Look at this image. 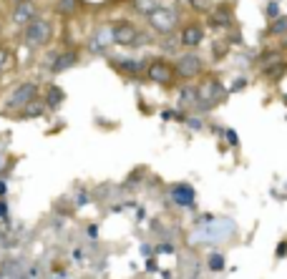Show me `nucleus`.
<instances>
[{
    "label": "nucleus",
    "mask_w": 287,
    "mask_h": 279,
    "mask_svg": "<svg viewBox=\"0 0 287 279\" xmlns=\"http://www.w3.org/2000/svg\"><path fill=\"white\" fill-rule=\"evenodd\" d=\"M149 28L157 33V36H169L177 31V23H179V11L177 8H169V6H157L149 16Z\"/></svg>",
    "instance_id": "nucleus-1"
},
{
    "label": "nucleus",
    "mask_w": 287,
    "mask_h": 279,
    "mask_svg": "<svg viewBox=\"0 0 287 279\" xmlns=\"http://www.w3.org/2000/svg\"><path fill=\"white\" fill-rule=\"evenodd\" d=\"M51 33H53L51 21L43 18V16H36V18L23 28V43H26L28 48H43V46H48Z\"/></svg>",
    "instance_id": "nucleus-2"
},
{
    "label": "nucleus",
    "mask_w": 287,
    "mask_h": 279,
    "mask_svg": "<svg viewBox=\"0 0 287 279\" xmlns=\"http://www.w3.org/2000/svg\"><path fill=\"white\" fill-rule=\"evenodd\" d=\"M113 43L121 48H136V46H147L149 36H144L131 21H113Z\"/></svg>",
    "instance_id": "nucleus-3"
},
{
    "label": "nucleus",
    "mask_w": 287,
    "mask_h": 279,
    "mask_svg": "<svg viewBox=\"0 0 287 279\" xmlns=\"http://www.w3.org/2000/svg\"><path fill=\"white\" fill-rule=\"evenodd\" d=\"M38 96V83L36 81H23L21 86H16L11 91V96L6 98V106L8 111H23L26 106H31Z\"/></svg>",
    "instance_id": "nucleus-4"
},
{
    "label": "nucleus",
    "mask_w": 287,
    "mask_h": 279,
    "mask_svg": "<svg viewBox=\"0 0 287 279\" xmlns=\"http://www.w3.org/2000/svg\"><path fill=\"white\" fill-rule=\"evenodd\" d=\"M174 71H177V76L179 78H184V81H192V78H197V76H202L204 73V61L197 56V53H182V56H177V61H174Z\"/></svg>",
    "instance_id": "nucleus-5"
},
{
    "label": "nucleus",
    "mask_w": 287,
    "mask_h": 279,
    "mask_svg": "<svg viewBox=\"0 0 287 279\" xmlns=\"http://www.w3.org/2000/svg\"><path fill=\"white\" fill-rule=\"evenodd\" d=\"M147 78H149L152 83H159V86H174L177 71H174V66H172L167 58H154V61H149Z\"/></svg>",
    "instance_id": "nucleus-6"
},
{
    "label": "nucleus",
    "mask_w": 287,
    "mask_h": 279,
    "mask_svg": "<svg viewBox=\"0 0 287 279\" xmlns=\"http://www.w3.org/2000/svg\"><path fill=\"white\" fill-rule=\"evenodd\" d=\"M229 93V88H224L219 81H214V78H209V81H204L202 86H199V108H212V106H217L219 101H224V96Z\"/></svg>",
    "instance_id": "nucleus-7"
},
{
    "label": "nucleus",
    "mask_w": 287,
    "mask_h": 279,
    "mask_svg": "<svg viewBox=\"0 0 287 279\" xmlns=\"http://www.w3.org/2000/svg\"><path fill=\"white\" fill-rule=\"evenodd\" d=\"M259 71H262L264 78L277 81V78H282V73L287 71V63H284L282 53H277V51H267V53L259 58Z\"/></svg>",
    "instance_id": "nucleus-8"
},
{
    "label": "nucleus",
    "mask_w": 287,
    "mask_h": 279,
    "mask_svg": "<svg viewBox=\"0 0 287 279\" xmlns=\"http://www.w3.org/2000/svg\"><path fill=\"white\" fill-rule=\"evenodd\" d=\"M108 46H116V43H113V26H111V23L96 28V33H93L91 41H88V51H91L93 56H106Z\"/></svg>",
    "instance_id": "nucleus-9"
},
{
    "label": "nucleus",
    "mask_w": 287,
    "mask_h": 279,
    "mask_svg": "<svg viewBox=\"0 0 287 279\" xmlns=\"http://www.w3.org/2000/svg\"><path fill=\"white\" fill-rule=\"evenodd\" d=\"M111 66H113L118 73L128 76V78H138V76L147 73V68H149V63H147V61L126 58V56H116V58H111Z\"/></svg>",
    "instance_id": "nucleus-10"
},
{
    "label": "nucleus",
    "mask_w": 287,
    "mask_h": 279,
    "mask_svg": "<svg viewBox=\"0 0 287 279\" xmlns=\"http://www.w3.org/2000/svg\"><path fill=\"white\" fill-rule=\"evenodd\" d=\"M33 18H36V3H33V0H21V3H13V13H11V23L13 26L26 28Z\"/></svg>",
    "instance_id": "nucleus-11"
},
{
    "label": "nucleus",
    "mask_w": 287,
    "mask_h": 279,
    "mask_svg": "<svg viewBox=\"0 0 287 279\" xmlns=\"http://www.w3.org/2000/svg\"><path fill=\"white\" fill-rule=\"evenodd\" d=\"M172 201H174L177 206H182V209H192V206L197 204V191H194V186L187 184V181L174 184V186H172Z\"/></svg>",
    "instance_id": "nucleus-12"
},
{
    "label": "nucleus",
    "mask_w": 287,
    "mask_h": 279,
    "mask_svg": "<svg viewBox=\"0 0 287 279\" xmlns=\"http://www.w3.org/2000/svg\"><path fill=\"white\" fill-rule=\"evenodd\" d=\"M76 63H78V53H76V51H61V53L51 56V61H48V71H51L53 76H58V73L71 71Z\"/></svg>",
    "instance_id": "nucleus-13"
},
{
    "label": "nucleus",
    "mask_w": 287,
    "mask_h": 279,
    "mask_svg": "<svg viewBox=\"0 0 287 279\" xmlns=\"http://www.w3.org/2000/svg\"><path fill=\"white\" fill-rule=\"evenodd\" d=\"M179 38H182L184 48H197V46L204 43V26L202 23H189V26H184Z\"/></svg>",
    "instance_id": "nucleus-14"
},
{
    "label": "nucleus",
    "mask_w": 287,
    "mask_h": 279,
    "mask_svg": "<svg viewBox=\"0 0 287 279\" xmlns=\"http://www.w3.org/2000/svg\"><path fill=\"white\" fill-rule=\"evenodd\" d=\"M197 103H199V86H194V83L182 86L177 93V106L179 108H197Z\"/></svg>",
    "instance_id": "nucleus-15"
},
{
    "label": "nucleus",
    "mask_w": 287,
    "mask_h": 279,
    "mask_svg": "<svg viewBox=\"0 0 287 279\" xmlns=\"http://www.w3.org/2000/svg\"><path fill=\"white\" fill-rule=\"evenodd\" d=\"M209 26L212 28H229L232 26V11L224 6H217V11L209 13Z\"/></svg>",
    "instance_id": "nucleus-16"
},
{
    "label": "nucleus",
    "mask_w": 287,
    "mask_h": 279,
    "mask_svg": "<svg viewBox=\"0 0 287 279\" xmlns=\"http://www.w3.org/2000/svg\"><path fill=\"white\" fill-rule=\"evenodd\" d=\"M63 98H66V93H63V88H58V86H51L48 88V93H46V106L51 108V111H58L61 108V103H63Z\"/></svg>",
    "instance_id": "nucleus-17"
},
{
    "label": "nucleus",
    "mask_w": 287,
    "mask_h": 279,
    "mask_svg": "<svg viewBox=\"0 0 287 279\" xmlns=\"http://www.w3.org/2000/svg\"><path fill=\"white\" fill-rule=\"evenodd\" d=\"M53 11H56V16L68 18V16H73V13L78 11V0H58Z\"/></svg>",
    "instance_id": "nucleus-18"
},
{
    "label": "nucleus",
    "mask_w": 287,
    "mask_h": 279,
    "mask_svg": "<svg viewBox=\"0 0 287 279\" xmlns=\"http://www.w3.org/2000/svg\"><path fill=\"white\" fill-rule=\"evenodd\" d=\"M46 108H48V106H43V103L33 101L31 106H26V108L21 111V116H23V118H41V116L46 113Z\"/></svg>",
    "instance_id": "nucleus-19"
},
{
    "label": "nucleus",
    "mask_w": 287,
    "mask_h": 279,
    "mask_svg": "<svg viewBox=\"0 0 287 279\" xmlns=\"http://www.w3.org/2000/svg\"><path fill=\"white\" fill-rule=\"evenodd\" d=\"M224 264H227V261H224V256H222V254H217V251H214V254H209V259H207V269H209V271H224Z\"/></svg>",
    "instance_id": "nucleus-20"
},
{
    "label": "nucleus",
    "mask_w": 287,
    "mask_h": 279,
    "mask_svg": "<svg viewBox=\"0 0 287 279\" xmlns=\"http://www.w3.org/2000/svg\"><path fill=\"white\" fill-rule=\"evenodd\" d=\"M269 33H272V36H284V33H287V16L274 18V23L269 26Z\"/></svg>",
    "instance_id": "nucleus-21"
},
{
    "label": "nucleus",
    "mask_w": 287,
    "mask_h": 279,
    "mask_svg": "<svg viewBox=\"0 0 287 279\" xmlns=\"http://www.w3.org/2000/svg\"><path fill=\"white\" fill-rule=\"evenodd\" d=\"M11 66H13V56H11V51L0 46V73H6Z\"/></svg>",
    "instance_id": "nucleus-22"
},
{
    "label": "nucleus",
    "mask_w": 287,
    "mask_h": 279,
    "mask_svg": "<svg viewBox=\"0 0 287 279\" xmlns=\"http://www.w3.org/2000/svg\"><path fill=\"white\" fill-rule=\"evenodd\" d=\"M179 46H182V38H172V33H169L167 41L162 43V51H164V53H177Z\"/></svg>",
    "instance_id": "nucleus-23"
},
{
    "label": "nucleus",
    "mask_w": 287,
    "mask_h": 279,
    "mask_svg": "<svg viewBox=\"0 0 287 279\" xmlns=\"http://www.w3.org/2000/svg\"><path fill=\"white\" fill-rule=\"evenodd\" d=\"M73 201H76V206H88V204H91V196H88V191L78 189V191L73 194Z\"/></svg>",
    "instance_id": "nucleus-24"
},
{
    "label": "nucleus",
    "mask_w": 287,
    "mask_h": 279,
    "mask_svg": "<svg viewBox=\"0 0 287 279\" xmlns=\"http://www.w3.org/2000/svg\"><path fill=\"white\" fill-rule=\"evenodd\" d=\"M187 128H192V131H202L204 128V121L199 118V116H187Z\"/></svg>",
    "instance_id": "nucleus-25"
},
{
    "label": "nucleus",
    "mask_w": 287,
    "mask_h": 279,
    "mask_svg": "<svg viewBox=\"0 0 287 279\" xmlns=\"http://www.w3.org/2000/svg\"><path fill=\"white\" fill-rule=\"evenodd\" d=\"M267 18L269 21L279 18V3H267Z\"/></svg>",
    "instance_id": "nucleus-26"
},
{
    "label": "nucleus",
    "mask_w": 287,
    "mask_h": 279,
    "mask_svg": "<svg viewBox=\"0 0 287 279\" xmlns=\"http://www.w3.org/2000/svg\"><path fill=\"white\" fill-rule=\"evenodd\" d=\"M224 136H227L229 146H239V136H237V131H234V128H227V131H224Z\"/></svg>",
    "instance_id": "nucleus-27"
},
{
    "label": "nucleus",
    "mask_w": 287,
    "mask_h": 279,
    "mask_svg": "<svg viewBox=\"0 0 287 279\" xmlns=\"http://www.w3.org/2000/svg\"><path fill=\"white\" fill-rule=\"evenodd\" d=\"M177 251V246L174 244H169V241H164V244H159L157 246V254H174Z\"/></svg>",
    "instance_id": "nucleus-28"
},
{
    "label": "nucleus",
    "mask_w": 287,
    "mask_h": 279,
    "mask_svg": "<svg viewBox=\"0 0 287 279\" xmlns=\"http://www.w3.org/2000/svg\"><path fill=\"white\" fill-rule=\"evenodd\" d=\"M247 86V78H237L234 83H232V88H229V93H237V91H242Z\"/></svg>",
    "instance_id": "nucleus-29"
},
{
    "label": "nucleus",
    "mask_w": 287,
    "mask_h": 279,
    "mask_svg": "<svg viewBox=\"0 0 287 279\" xmlns=\"http://www.w3.org/2000/svg\"><path fill=\"white\" fill-rule=\"evenodd\" d=\"M147 271H149V274L159 271V264H157V259H154V256H149V259H147Z\"/></svg>",
    "instance_id": "nucleus-30"
},
{
    "label": "nucleus",
    "mask_w": 287,
    "mask_h": 279,
    "mask_svg": "<svg viewBox=\"0 0 287 279\" xmlns=\"http://www.w3.org/2000/svg\"><path fill=\"white\" fill-rule=\"evenodd\" d=\"M274 254H277V259H282V256L287 254V241H279V246H277V251H274Z\"/></svg>",
    "instance_id": "nucleus-31"
},
{
    "label": "nucleus",
    "mask_w": 287,
    "mask_h": 279,
    "mask_svg": "<svg viewBox=\"0 0 287 279\" xmlns=\"http://www.w3.org/2000/svg\"><path fill=\"white\" fill-rule=\"evenodd\" d=\"M0 219H8V204H6V199H0Z\"/></svg>",
    "instance_id": "nucleus-32"
},
{
    "label": "nucleus",
    "mask_w": 287,
    "mask_h": 279,
    "mask_svg": "<svg viewBox=\"0 0 287 279\" xmlns=\"http://www.w3.org/2000/svg\"><path fill=\"white\" fill-rule=\"evenodd\" d=\"M28 279H41V269L38 266H31L28 269Z\"/></svg>",
    "instance_id": "nucleus-33"
},
{
    "label": "nucleus",
    "mask_w": 287,
    "mask_h": 279,
    "mask_svg": "<svg viewBox=\"0 0 287 279\" xmlns=\"http://www.w3.org/2000/svg\"><path fill=\"white\" fill-rule=\"evenodd\" d=\"M88 236H91V239H98V226H96V224L88 226Z\"/></svg>",
    "instance_id": "nucleus-34"
},
{
    "label": "nucleus",
    "mask_w": 287,
    "mask_h": 279,
    "mask_svg": "<svg viewBox=\"0 0 287 279\" xmlns=\"http://www.w3.org/2000/svg\"><path fill=\"white\" fill-rule=\"evenodd\" d=\"M6 194H8V184L0 179V199H6Z\"/></svg>",
    "instance_id": "nucleus-35"
},
{
    "label": "nucleus",
    "mask_w": 287,
    "mask_h": 279,
    "mask_svg": "<svg viewBox=\"0 0 287 279\" xmlns=\"http://www.w3.org/2000/svg\"><path fill=\"white\" fill-rule=\"evenodd\" d=\"M282 46H284V48H287V33H284V43H282Z\"/></svg>",
    "instance_id": "nucleus-36"
},
{
    "label": "nucleus",
    "mask_w": 287,
    "mask_h": 279,
    "mask_svg": "<svg viewBox=\"0 0 287 279\" xmlns=\"http://www.w3.org/2000/svg\"><path fill=\"white\" fill-rule=\"evenodd\" d=\"M13 3H21V0H13Z\"/></svg>",
    "instance_id": "nucleus-37"
}]
</instances>
